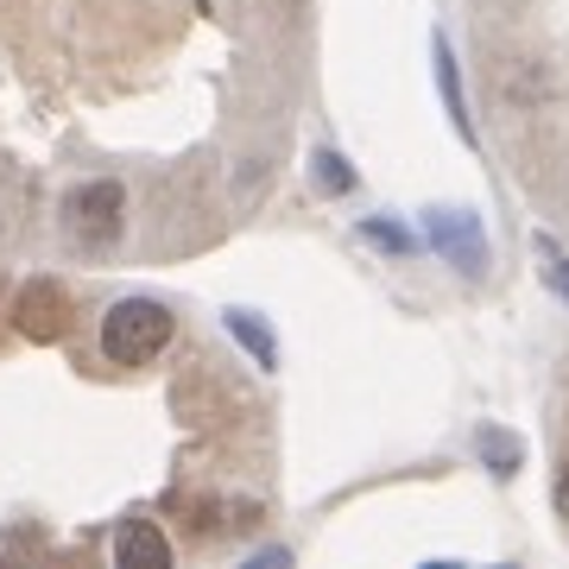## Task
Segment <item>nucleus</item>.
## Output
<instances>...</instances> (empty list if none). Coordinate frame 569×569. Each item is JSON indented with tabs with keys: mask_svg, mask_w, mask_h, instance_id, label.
Listing matches in <instances>:
<instances>
[{
	"mask_svg": "<svg viewBox=\"0 0 569 569\" xmlns=\"http://www.w3.org/2000/svg\"><path fill=\"white\" fill-rule=\"evenodd\" d=\"M164 342H171V310L152 298H121L102 317V355L114 367H146L152 355H164Z\"/></svg>",
	"mask_w": 569,
	"mask_h": 569,
	"instance_id": "nucleus-1",
	"label": "nucleus"
},
{
	"mask_svg": "<svg viewBox=\"0 0 569 569\" xmlns=\"http://www.w3.org/2000/svg\"><path fill=\"white\" fill-rule=\"evenodd\" d=\"M121 183H82L77 197L63 203V216H70V234H77L82 247H108L114 234H121Z\"/></svg>",
	"mask_w": 569,
	"mask_h": 569,
	"instance_id": "nucleus-2",
	"label": "nucleus"
},
{
	"mask_svg": "<svg viewBox=\"0 0 569 569\" xmlns=\"http://www.w3.org/2000/svg\"><path fill=\"white\" fill-rule=\"evenodd\" d=\"M13 323H20L26 342H58L63 329H70V298H63V284L32 279L20 291V305H13Z\"/></svg>",
	"mask_w": 569,
	"mask_h": 569,
	"instance_id": "nucleus-3",
	"label": "nucleus"
},
{
	"mask_svg": "<svg viewBox=\"0 0 569 569\" xmlns=\"http://www.w3.org/2000/svg\"><path fill=\"white\" fill-rule=\"evenodd\" d=\"M114 563L121 569H171V545L152 519H133V526L114 538Z\"/></svg>",
	"mask_w": 569,
	"mask_h": 569,
	"instance_id": "nucleus-4",
	"label": "nucleus"
},
{
	"mask_svg": "<svg viewBox=\"0 0 569 569\" xmlns=\"http://www.w3.org/2000/svg\"><path fill=\"white\" fill-rule=\"evenodd\" d=\"M430 234H437V247H443L456 266H481V260H488V247H481V228L462 222L456 209H437V216H430Z\"/></svg>",
	"mask_w": 569,
	"mask_h": 569,
	"instance_id": "nucleus-5",
	"label": "nucleus"
},
{
	"mask_svg": "<svg viewBox=\"0 0 569 569\" xmlns=\"http://www.w3.org/2000/svg\"><path fill=\"white\" fill-rule=\"evenodd\" d=\"M228 329L241 336V342H247V355H253L260 367H272V361H279V348H272V336H266V329L253 323V310H228Z\"/></svg>",
	"mask_w": 569,
	"mask_h": 569,
	"instance_id": "nucleus-6",
	"label": "nucleus"
},
{
	"mask_svg": "<svg viewBox=\"0 0 569 569\" xmlns=\"http://www.w3.org/2000/svg\"><path fill=\"white\" fill-rule=\"evenodd\" d=\"M437 82H443V102H449L456 133H462V140H475V133H468V114H462V82H456V58H449V44H437Z\"/></svg>",
	"mask_w": 569,
	"mask_h": 569,
	"instance_id": "nucleus-7",
	"label": "nucleus"
},
{
	"mask_svg": "<svg viewBox=\"0 0 569 569\" xmlns=\"http://www.w3.org/2000/svg\"><path fill=\"white\" fill-rule=\"evenodd\" d=\"M317 183H323V190H336V197H342V190H355V171H348V164L336 159V152H317Z\"/></svg>",
	"mask_w": 569,
	"mask_h": 569,
	"instance_id": "nucleus-8",
	"label": "nucleus"
},
{
	"mask_svg": "<svg viewBox=\"0 0 569 569\" xmlns=\"http://www.w3.org/2000/svg\"><path fill=\"white\" fill-rule=\"evenodd\" d=\"M481 449H488V462H493V475H512L519 468V443H507V437H481Z\"/></svg>",
	"mask_w": 569,
	"mask_h": 569,
	"instance_id": "nucleus-9",
	"label": "nucleus"
},
{
	"mask_svg": "<svg viewBox=\"0 0 569 569\" xmlns=\"http://www.w3.org/2000/svg\"><path fill=\"white\" fill-rule=\"evenodd\" d=\"M361 234H367V241H380V247H392V253H399V247H411L392 222H361Z\"/></svg>",
	"mask_w": 569,
	"mask_h": 569,
	"instance_id": "nucleus-10",
	"label": "nucleus"
},
{
	"mask_svg": "<svg viewBox=\"0 0 569 569\" xmlns=\"http://www.w3.org/2000/svg\"><path fill=\"white\" fill-rule=\"evenodd\" d=\"M550 284H557V291L569 298V260H557V266H550Z\"/></svg>",
	"mask_w": 569,
	"mask_h": 569,
	"instance_id": "nucleus-11",
	"label": "nucleus"
},
{
	"mask_svg": "<svg viewBox=\"0 0 569 569\" xmlns=\"http://www.w3.org/2000/svg\"><path fill=\"white\" fill-rule=\"evenodd\" d=\"M557 507H563V519H569V475L557 481Z\"/></svg>",
	"mask_w": 569,
	"mask_h": 569,
	"instance_id": "nucleus-12",
	"label": "nucleus"
}]
</instances>
